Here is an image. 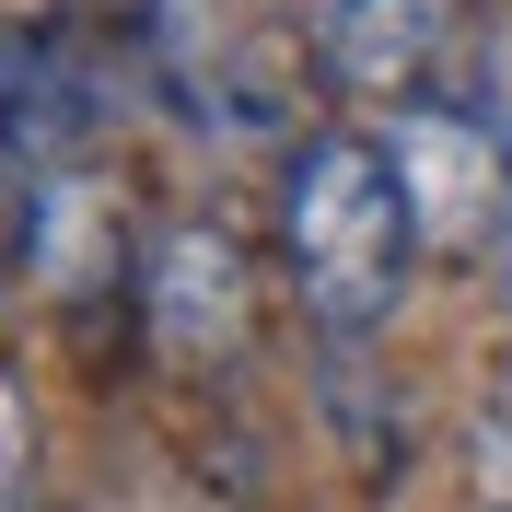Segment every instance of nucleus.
Instances as JSON below:
<instances>
[{
  "instance_id": "obj_7",
  "label": "nucleus",
  "mask_w": 512,
  "mask_h": 512,
  "mask_svg": "<svg viewBox=\"0 0 512 512\" xmlns=\"http://www.w3.org/2000/svg\"><path fill=\"white\" fill-rule=\"evenodd\" d=\"M478 512H512V361L478 396Z\"/></svg>"
},
{
  "instance_id": "obj_5",
  "label": "nucleus",
  "mask_w": 512,
  "mask_h": 512,
  "mask_svg": "<svg viewBox=\"0 0 512 512\" xmlns=\"http://www.w3.org/2000/svg\"><path fill=\"white\" fill-rule=\"evenodd\" d=\"M315 59L350 94H408L419 59H431V0H338L315 24Z\"/></svg>"
},
{
  "instance_id": "obj_3",
  "label": "nucleus",
  "mask_w": 512,
  "mask_h": 512,
  "mask_svg": "<svg viewBox=\"0 0 512 512\" xmlns=\"http://www.w3.org/2000/svg\"><path fill=\"white\" fill-rule=\"evenodd\" d=\"M105 70L47 24H0V175H82V152L105 140Z\"/></svg>"
},
{
  "instance_id": "obj_2",
  "label": "nucleus",
  "mask_w": 512,
  "mask_h": 512,
  "mask_svg": "<svg viewBox=\"0 0 512 512\" xmlns=\"http://www.w3.org/2000/svg\"><path fill=\"white\" fill-rule=\"evenodd\" d=\"M384 163L408 187V222L431 256H501V222H512V140L478 117V105H396L384 128Z\"/></svg>"
},
{
  "instance_id": "obj_11",
  "label": "nucleus",
  "mask_w": 512,
  "mask_h": 512,
  "mask_svg": "<svg viewBox=\"0 0 512 512\" xmlns=\"http://www.w3.org/2000/svg\"><path fill=\"white\" fill-rule=\"evenodd\" d=\"M280 12H291V24H303V35H315V24H326V12H338V0H280Z\"/></svg>"
},
{
  "instance_id": "obj_9",
  "label": "nucleus",
  "mask_w": 512,
  "mask_h": 512,
  "mask_svg": "<svg viewBox=\"0 0 512 512\" xmlns=\"http://www.w3.org/2000/svg\"><path fill=\"white\" fill-rule=\"evenodd\" d=\"M478 117L501 128V140H512V35H501V47L478 59Z\"/></svg>"
},
{
  "instance_id": "obj_10",
  "label": "nucleus",
  "mask_w": 512,
  "mask_h": 512,
  "mask_svg": "<svg viewBox=\"0 0 512 512\" xmlns=\"http://www.w3.org/2000/svg\"><path fill=\"white\" fill-rule=\"evenodd\" d=\"M12 268H24V210L0 198V280H12Z\"/></svg>"
},
{
  "instance_id": "obj_1",
  "label": "nucleus",
  "mask_w": 512,
  "mask_h": 512,
  "mask_svg": "<svg viewBox=\"0 0 512 512\" xmlns=\"http://www.w3.org/2000/svg\"><path fill=\"white\" fill-rule=\"evenodd\" d=\"M280 245H291V280H303V315L326 338H373L396 303H408V256H419V222H408V187L384 140L361 128H326L303 140L280 175Z\"/></svg>"
},
{
  "instance_id": "obj_6",
  "label": "nucleus",
  "mask_w": 512,
  "mask_h": 512,
  "mask_svg": "<svg viewBox=\"0 0 512 512\" xmlns=\"http://www.w3.org/2000/svg\"><path fill=\"white\" fill-rule=\"evenodd\" d=\"M24 268L47 291H94L105 268H117V210H105L94 175H47V187L24 198Z\"/></svg>"
},
{
  "instance_id": "obj_4",
  "label": "nucleus",
  "mask_w": 512,
  "mask_h": 512,
  "mask_svg": "<svg viewBox=\"0 0 512 512\" xmlns=\"http://www.w3.org/2000/svg\"><path fill=\"white\" fill-rule=\"evenodd\" d=\"M140 326H152V350L187 361V373L233 361V350L256 338L245 245H233L222 222H163L152 245H140Z\"/></svg>"
},
{
  "instance_id": "obj_12",
  "label": "nucleus",
  "mask_w": 512,
  "mask_h": 512,
  "mask_svg": "<svg viewBox=\"0 0 512 512\" xmlns=\"http://www.w3.org/2000/svg\"><path fill=\"white\" fill-rule=\"evenodd\" d=\"M501 303H512V222H501Z\"/></svg>"
},
{
  "instance_id": "obj_8",
  "label": "nucleus",
  "mask_w": 512,
  "mask_h": 512,
  "mask_svg": "<svg viewBox=\"0 0 512 512\" xmlns=\"http://www.w3.org/2000/svg\"><path fill=\"white\" fill-rule=\"evenodd\" d=\"M24 466H35V408H24V384L0 373V512H24Z\"/></svg>"
}]
</instances>
